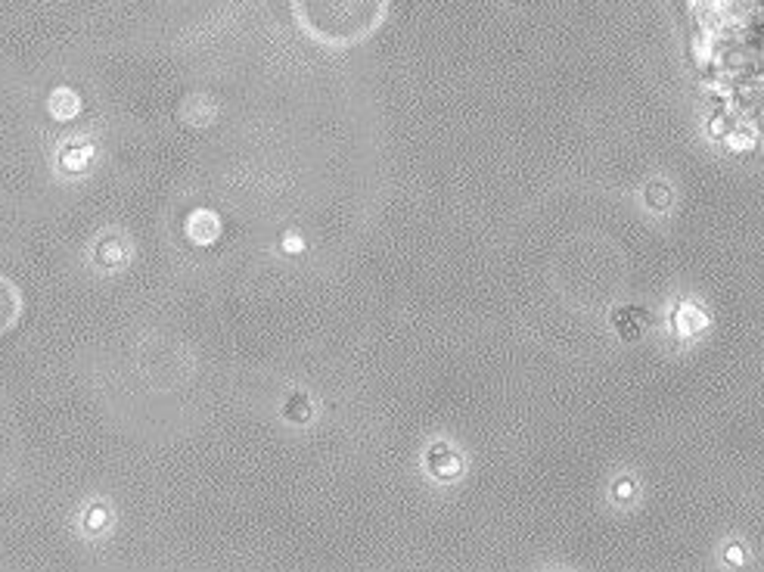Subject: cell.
I'll return each instance as SVG.
<instances>
[{
    "instance_id": "obj_10",
    "label": "cell",
    "mask_w": 764,
    "mask_h": 572,
    "mask_svg": "<svg viewBox=\"0 0 764 572\" xmlns=\"http://www.w3.org/2000/svg\"><path fill=\"white\" fill-rule=\"evenodd\" d=\"M63 156H69V159H72V162H69L72 172H81V168L88 166L90 156H94V153H90V147H84V143H81V147H69Z\"/></svg>"
},
{
    "instance_id": "obj_11",
    "label": "cell",
    "mask_w": 764,
    "mask_h": 572,
    "mask_svg": "<svg viewBox=\"0 0 764 572\" xmlns=\"http://www.w3.org/2000/svg\"><path fill=\"white\" fill-rule=\"evenodd\" d=\"M286 417L292 420H308V401L298 395V398H292L289 405H286Z\"/></svg>"
},
{
    "instance_id": "obj_7",
    "label": "cell",
    "mask_w": 764,
    "mask_h": 572,
    "mask_svg": "<svg viewBox=\"0 0 764 572\" xmlns=\"http://www.w3.org/2000/svg\"><path fill=\"white\" fill-rule=\"evenodd\" d=\"M78 109H81V100H78L75 90L59 88L57 94L50 97V112H53V119H59V121H63V119H75Z\"/></svg>"
},
{
    "instance_id": "obj_9",
    "label": "cell",
    "mask_w": 764,
    "mask_h": 572,
    "mask_svg": "<svg viewBox=\"0 0 764 572\" xmlns=\"http://www.w3.org/2000/svg\"><path fill=\"white\" fill-rule=\"evenodd\" d=\"M644 199H646V205H650L652 212H668L671 203H675V197H671V187H665V184L646 187Z\"/></svg>"
},
{
    "instance_id": "obj_15",
    "label": "cell",
    "mask_w": 764,
    "mask_h": 572,
    "mask_svg": "<svg viewBox=\"0 0 764 572\" xmlns=\"http://www.w3.org/2000/svg\"><path fill=\"white\" fill-rule=\"evenodd\" d=\"M283 246H286V249H292V252H296V249H302V240H296V236H292V240H286Z\"/></svg>"
},
{
    "instance_id": "obj_16",
    "label": "cell",
    "mask_w": 764,
    "mask_h": 572,
    "mask_svg": "<svg viewBox=\"0 0 764 572\" xmlns=\"http://www.w3.org/2000/svg\"><path fill=\"white\" fill-rule=\"evenodd\" d=\"M758 137H761V143H764V131H761V134H758Z\"/></svg>"
},
{
    "instance_id": "obj_2",
    "label": "cell",
    "mask_w": 764,
    "mask_h": 572,
    "mask_svg": "<svg viewBox=\"0 0 764 572\" xmlns=\"http://www.w3.org/2000/svg\"><path fill=\"white\" fill-rule=\"evenodd\" d=\"M187 236L199 246H209L221 236V218L209 209H197L187 218Z\"/></svg>"
},
{
    "instance_id": "obj_13",
    "label": "cell",
    "mask_w": 764,
    "mask_h": 572,
    "mask_svg": "<svg viewBox=\"0 0 764 572\" xmlns=\"http://www.w3.org/2000/svg\"><path fill=\"white\" fill-rule=\"evenodd\" d=\"M631 495H634L631 479H619V483H615V498H631Z\"/></svg>"
},
{
    "instance_id": "obj_12",
    "label": "cell",
    "mask_w": 764,
    "mask_h": 572,
    "mask_svg": "<svg viewBox=\"0 0 764 572\" xmlns=\"http://www.w3.org/2000/svg\"><path fill=\"white\" fill-rule=\"evenodd\" d=\"M708 131H712V137H724L727 131H730V119H727V115H714L712 119V125H708Z\"/></svg>"
},
{
    "instance_id": "obj_14",
    "label": "cell",
    "mask_w": 764,
    "mask_h": 572,
    "mask_svg": "<svg viewBox=\"0 0 764 572\" xmlns=\"http://www.w3.org/2000/svg\"><path fill=\"white\" fill-rule=\"evenodd\" d=\"M727 560H730L733 566H739V563H743V547H737V545H733L730 551H727Z\"/></svg>"
},
{
    "instance_id": "obj_4",
    "label": "cell",
    "mask_w": 764,
    "mask_h": 572,
    "mask_svg": "<svg viewBox=\"0 0 764 572\" xmlns=\"http://www.w3.org/2000/svg\"><path fill=\"white\" fill-rule=\"evenodd\" d=\"M758 128L752 125V121H745V119H739L737 115V125L730 128V131L724 134V143H727V150H733V153H743V150H752L758 143Z\"/></svg>"
},
{
    "instance_id": "obj_3",
    "label": "cell",
    "mask_w": 764,
    "mask_h": 572,
    "mask_svg": "<svg viewBox=\"0 0 764 572\" xmlns=\"http://www.w3.org/2000/svg\"><path fill=\"white\" fill-rule=\"evenodd\" d=\"M708 327V314L702 312L699 305H681L675 314V330L681 333V336H696V333H702Z\"/></svg>"
},
{
    "instance_id": "obj_8",
    "label": "cell",
    "mask_w": 764,
    "mask_h": 572,
    "mask_svg": "<svg viewBox=\"0 0 764 572\" xmlns=\"http://www.w3.org/2000/svg\"><path fill=\"white\" fill-rule=\"evenodd\" d=\"M644 314L637 312V308H628V312H615L613 314V324H615V330L621 333V336L625 339H637V333H640V324H644Z\"/></svg>"
},
{
    "instance_id": "obj_1",
    "label": "cell",
    "mask_w": 764,
    "mask_h": 572,
    "mask_svg": "<svg viewBox=\"0 0 764 572\" xmlns=\"http://www.w3.org/2000/svg\"><path fill=\"white\" fill-rule=\"evenodd\" d=\"M296 22L323 44L364 41L382 22L386 0H292Z\"/></svg>"
},
{
    "instance_id": "obj_6",
    "label": "cell",
    "mask_w": 764,
    "mask_h": 572,
    "mask_svg": "<svg viewBox=\"0 0 764 572\" xmlns=\"http://www.w3.org/2000/svg\"><path fill=\"white\" fill-rule=\"evenodd\" d=\"M16 318H19V293L13 283L0 280V330L13 327Z\"/></svg>"
},
{
    "instance_id": "obj_5",
    "label": "cell",
    "mask_w": 764,
    "mask_h": 572,
    "mask_svg": "<svg viewBox=\"0 0 764 572\" xmlns=\"http://www.w3.org/2000/svg\"><path fill=\"white\" fill-rule=\"evenodd\" d=\"M460 458H457L454 452H451L448 445H436L429 452V470L436 473L438 479H448V476H457L460 473Z\"/></svg>"
}]
</instances>
